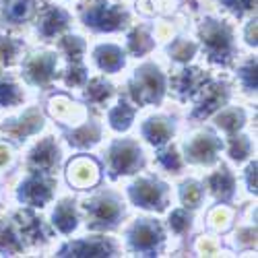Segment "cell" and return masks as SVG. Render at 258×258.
Returning <instances> with one entry per match:
<instances>
[{"label":"cell","mask_w":258,"mask_h":258,"mask_svg":"<svg viewBox=\"0 0 258 258\" xmlns=\"http://www.w3.org/2000/svg\"><path fill=\"white\" fill-rule=\"evenodd\" d=\"M110 163L118 174H131L141 163V149L133 143H118L110 151Z\"/></svg>","instance_id":"obj_1"},{"label":"cell","mask_w":258,"mask_h":258,"mask_svg":"<svg viewBox=\"0 0 258 258\" xmlns=\"http://www.w3.org/2000/svg\"><path fill=\"white\" fill-rule=\"evenodd\" d=\"M163 238L159 227L151 221H141L135 225V229L131 231V244L135 250H143V252H149L157 246V242Z\"/></svg>","instance_id":"obj_2"},{"label":"cell","mask_w":258,"mask_h":258,"mask_svg":"<svg viewBox=\"0 0 258 258\" xmlns=\"http://www.w3.org/2000/svg\"><path fill=\"white\" fill-rule=\"evenodd\" d=\"M133 201L145 209H155V205L161 203L163 199V186H159L153 180H141L139 184L133 186Z\"/></svg>","instance_id":"obj_3"},{"label":"cell","mask_w":258,"mask_h":258,"mask_svg":"<svg viewBox=\"0 0 258 258\" xmlns=\"http://www.w3.org/2000/svg\"><path fill=\"white\" fill-rule=\"evenodd\" d=\"M64 252H69V256H110L112 248L99 240H79L67 250H62V256Z\"/></svg>","instance_id":"obj_4"},{"label":"cell","mask_w":258,"mask_h":258,"mask_svg":"<svg viewBox=\"0 0 258 258\" xmlns=\"http://www.w3.org/2000/svg\"><path fill=\"white\" fill-rule=\"evenodd\" d=\"M205 37H207V46L211 52H215V54H227L229 52L231 37L221 25H209Z\"/></svg>","instance_id":"obj_5"},{"label":"cell","mask_w":258,"mask_h":258,"mask_svg":"<svg viewBox=\"0 0 258 258\" xmlns=\"http://www.w3.org/2000/svg\"><path fill=\"white\" fill-rule=\"evenodd\" d=\"M23 199L31 205H44L50 199V186L46 184L44 178H31L25 184V192H23Z\"/></svg>","instance_id":"obj_6"},{"label":"cell","mask_w":258,"mask_h":258,"mask_svg":"<svg viewBox=\"0 0 258 258\" xmlns=\"http://www.w3.org/2000/svg\"><path fill=\"white\" fill-rule=\"evenodd\" d=\"M91 213L97 221H103V223H114L120 215V207L116 201L112 199H97L93 205H91Z\"/></svg>","instance_id":"obj_7"},{"label":"cell","mask_w":258,"mask_h":258,"mask_svg":"<svg viewBox=\"0 0 258 258\" xmlns=\"http://www.w3.org/2000/svg\"><path fill=\"white\" fill-rule=\"evenodd\" d=\"M95 56H97L99 67H101L103 71H110V73L118 71L122 64H124L122 52H120L116 46H101V48L95 52Z\"/></svg>","instance_id":"obj_8"},{"label":"cell","mask_w":258,"mask_h":258,"mask_svg":"<svg viewBox=\"0 0 258 258\" xmlns=\"http://www.w3.org/2000/svg\"><path fill=\"white\" fill-rule=\"evenodd\" d=\"M217 141H215L213 137H197L195 141H192L190 145V155L192 159H199V161H209L215 153V149H217Z\"/></svg>","instance_id":"obj_9"},{"label":"cell","mask_w":258,"mask_h":258,"mask_svg":"<svg viewBox=\"0 0 258 258\" xmlns=\"http://www.w3.org/2000/svg\"><path fill=\"white\" fill-rule=\"evenodd\" d=\"M54 223L62 229V231H71L77 227V215L73 211V205L62 203L56 211H54Z\"/></svg>","instance_id":"obj_10"},{"label":"cell","mask_w":258,"mask_h":258,"mask_svg":"<svg viewBox=\"0 0 258 258\" xmlns=\"http://www.w3.org/2000/svg\"><path fill=\"white\" fill-rule=\"evenodd\" d=\"M52 71H54V58H35L31 64H29V75L39 83V81H46L52 77Z\"/></svg>","instance_id":"obj_11"},{"label":"cell","mask_w":258,"mask_h":258,"mask_svg":"<svg viewBox=\"0 0 258 258\" xmlns=\"http://www.w3.org/2000/svg\"><path fill=\"white\" fill-rule=\"evenodd\" d=\"M64 25H67V15H64L62 11H58V9H52V11L46 13L44 23H41V29H44V33H48V35H54Z\"/></svg>","instance_id":"obj_12"},{"label":"cell","mask_w":258,"mask_h":258,"mask_svg":"<svg viewBox=\"0 0 258 258\" xmlns=\"http://www.w3.org/2000/svg\"><path fill=\"white\" fill-rule=\"evenodd\" d=\"M133 116H135V112L131 110V107L120 103L116 110L110 112V124L114 128H118V131H126V128L131 126V122H133Z\"/></svg>","instance_id":"obj_13"},{"label":"cell","mask_w":258,"mask_h":258,"mask_svg":"<svg viewBox=\"0 0 258 258\" xmlns=\"http://www.w3.org/2000/svg\"><path fill=\"white\" fill-rule=\"evenodd\" d=\"M145 137L151 143H163L169 137V126L163 120H151V124L145 126Z\"/></svg>","instance_id":"obj_14"},{"label":"cell","mask_w":258,"mask_h":258,"mask_svg":"<svg viewBox=\"0 0 258 258\" xmlns=\"http://www.w3.org/2000/svg\"><path fill=\"white\" fill-rule=\"evenodd\" d=\"M33 0H7V15L13 21H21L29 15Z\"/></svg>","instance_id":"obj_15"},{"label":"cell","mask_w":258,"mask_h":258,"mask_svg":"<svg viewBox=\"0 0 258 258\" xmlns=\"http://www.w3.org/2000/svg\"><path fill=\"white\" fill-rule=\"evenodd\" d=\"M19 97L17 93V87L13 83H7V81H0V105H7V103H15Z\"/></svg>","instance_id":"obj_16"}]
</instances>
